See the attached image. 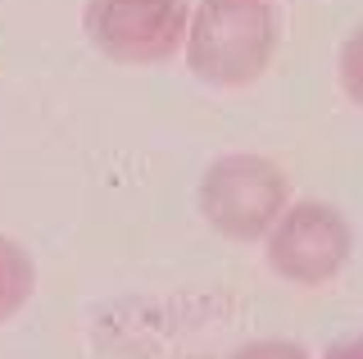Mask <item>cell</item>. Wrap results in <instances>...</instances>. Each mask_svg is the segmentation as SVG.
Here are the masks:
<instances>
[{"label":"cell","mask_w":363,"mask_h":359,"mask_svg":"<svg viewBox=\"0 0 363 359\" xmlns=\"http://www.w3.org/2000/svg\"><path fill=\"white\" fill-rule=\"evenodd\" d=\"M281 41L272 0H200L186 18V64L209 87H250L268 73Z\"/></svg>","instance_id":"cell-1"},{"label":"cell","mask_w":363,"mask_h":359,"mask_svg":"<svg viewBox=\"0 0 363 359\" xmlns=\"http://www.w3.org/2000/svg\"><path fill=\"white\" fill-rule=\"evenodd\" d=\"M186 0H86V37L113 64H164L186 37Z\"/></svg>","instance_id":"cell-4"},{"label":"cell","mask_w":363,"mask_h":359,"mask_svg":"<svg viewBox=\"0 0 363 359\" xmlns=\"http://www.w3.org/2000/svg\"><path fill=\"white\" fill-rule=\"evenodd\" d=\"M32 291H37V260L14 237H0V323L14 319L32 300Z\"/></svg>","instance_id":"cell-5"},{"label":"cell","mask_w":363,"mask_h":359,"mask_svg":"<svg viewBox=\"0 0 363 359\" xmlns=\"http://www.w3.org/2000/svg\"><path fill=\"white\" fill-rule=\"evenodd\" d=\"M268 237V268L295 287H323L332 282L354 255V232L340 209L300 200L277 214Z\"/></svg>","instance_id":"cell-3"},{"label":"cell","mask_w":363,"mask_h":359,"mask_svg":"<svg viewBox=\"0 0 363 359\" xmlns=\"http://www.w3.org/2000/svg\"><path fill=\"white\" fill-rule=\"evenodd\" d=\"M291 205V182L264 155H223L200 177V214L227 241H259Z\"/></svg>","instance_id":"cell-2"}]
</instances>
